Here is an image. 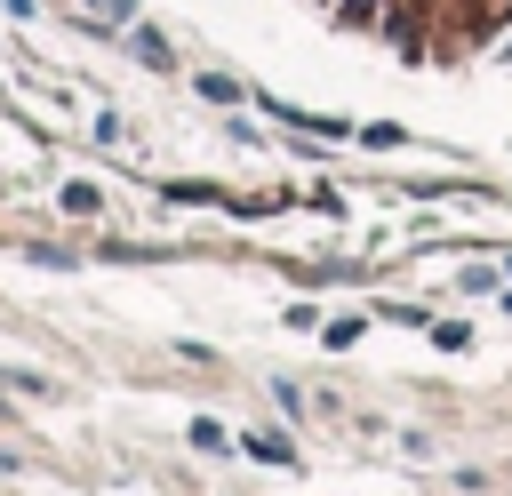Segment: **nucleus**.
<instances>
[{
  "label": "nucleus",
  "mask_w": 512,
  "mask_h": 496,
  "mask_svg": "<svg viewBox=\"0 0 512 496\" xmlns=\"http://www.w3.org/2000/svg\"><path fill=\"white\" fill-rule=\"evenodd\" d=\"M184 440H192V448H232V432H224L216 416H192V432H184Z\"/></svg>",
  "instance_id": "1"
},
{
  "label": "nucleus",
  "mask_w": 512,
  "mask_h": 496,
  "mask_svg": "<svg viewBox=\"0 0 512 496\" xmlns=\"http://www.w3.org/2000/svg\"><path fill=\"white\" fill-rule=\"evenodd\" d=\"M248 448H256V456H264V464H296V448H288V440H280V432H248Z\"/></svg>",
  "instance_id": "2"
},
{
  "label": "nucleus",
  "mask_w": 512,
  "mask_h": 496,
  "mask_svg": "<svg viewBox=\"0 0 512 496\" xmlns=\"http://www.w3.org/2000/svg\"><path fill=\"white\" fill-rule=\"evenodd\" d=\"M504 312H512V296H504Z\"/></svg>",
  "instance_id": "3"
}]
</instances>
